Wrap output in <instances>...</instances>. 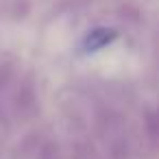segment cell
<instances>
[{
  "instance_id": "cell-2",
  "label": "cell",
  "mask_w": 159,
  "mask_h": 159,
  "mask_svg": "<svg viewBox=\"0 0 159 159\" xmlns=\"http://www.w3.org/2000/svg\"><path fill=\"white\" fill-rule=\"evenodd\" d=\"M148 133L155 139H159V111H155V113L148 116Z\"/></svg>"
},
{
  "instance_id": "cell-1",
  "label": "cell",
  "mask_w": 159,
  "mask_h": 159,
  "mask_svg": "<svg viewBox=\"0 0 159 159\" xmlns=\"http://www.w3.org/2000/svg\"><path fill=\"white\" fill-rule=\"evenodd\" d=\"M113 37H116V31H111V29H96V31H92V33L85 37V42H83V50H85V52L100 50V48L107 46Z\"/></svg>"
}]
</instances>
